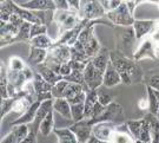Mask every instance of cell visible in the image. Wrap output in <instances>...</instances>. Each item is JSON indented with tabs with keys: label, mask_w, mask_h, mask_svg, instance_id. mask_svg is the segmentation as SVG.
<instances>
[{
	"label": "cell",
	"mask_w": 159,
	"mask_h": 143,
	"mask_svg": "<svg viewBox=\"0 0 159 143\" xmlns=\"http://www.w3.org/2000/svg\"><path fill=\"white\" fill-rule=\"evenodd\" d=\"M84 47H85V53L86 56L89 57V59H92L93 57H96L97 55H98V52L102 50L99 40L97 39V37L94 35L89 39V41L86 43Z\"/></svg>",
	"instance_id": "24"
},
{
	"label": "cell",
	"mask_w": 159,
	"mask_h": 143,
	"mask_svg": "<svg viewBox=\"0 0 159 143\" xmlns=\"http://www.w3.org/2000/svg\"><path fill=\"white\" fill-rule=\"evenodd\" d=\"M111 143H134V141L132 140V137H130L126 132L119 131V130H114V132L111 136L110 140Z\"/></svg>",
	"instance_id": "33"
},
{
	"label": "cell",
	"mask_w": 159,
	"mask_h": 143,
	"mask_svg": "<svg viewBox=\"0 0 159 143\" xmlns=\"http://www.w3.org/2000/svg\"><path fill=\"white\" fill-rule=\"evenodd\" d=\"M40 104H41L40 102H34L25 114L21 115L17 121L12 122V126H20V124H30V123H32L34 118H35V115L38 112V110H39Z\"/></svg>",
	"instance_id": "15"
},
{
	"label": "cell",
	"mask_w": 159,
	"mask_h": 143,
	"mask_svg": "<svg viewBox=\"0 0 159 143\" xmlns=\"http://www.w3.org/2000/svg\"><path fill=\"white\" fill-rule=\"evenodd\" d=\"M53 111L61 115L63 117L67 120H72L71 114V104L68 103L66 98H56L53 99Z\"/></svg>",
	"instance_id": "17"
},
{
	"label": "cell",
	"mask_w": 159,
	"mask_h": 143,
	"mask_svg": "<svg viewBox=\"0 0 159 143\" xmlns=\"http://www.w3.org/2000/svg\"><path fill=\"white\" fill-rule=\"evenodd\" d=\"M1 143H20V141L18 140V137L16 136V134L13 131L8 132L5 137L1 140Z\"/></svg>",
	"instance_id": "43"
},
{
	"label": "cell",
	"mask_w": 159,
	"mask_h": 143,
	"mask_svg": "<svg viewBox=\"0 0 159 143\" xmlns=\"http://www.w3.org/2000/svg\"><path fill=\"white\" fill-rule=\"evenodd\" d=\"M19 7H23L30 11H56L54 1L50 0H16Z\"/></svg>",
	"instance_id": "8"
},
{
	"label": "cell",
	"mask_w": 159,
	"mask_h": 143,
	"mask_svg": "<svg viewBox=\"0 0 159 143\" xmlns=\"http://www.w3.org/2000/svg\"><path fill=\"white\" fill-rule=\"evenodd\" d=\"M34 71H35V70H34ZM32 82H33V85H34V89H35V92H37V96H38V95H43V93H48V92L52 91V88H53V86H52L51 84H48L37 71H35V74H34V77Z\"/></svg>",
	"instance_id": "22"
},
{
	"label": "cell",
	"mask_w": 159,
	"mask_h": 143,
	"mask_svg": "<svg viewBox=\"0 0 159 143\" xmlns=\"http://www.w3.org/2000/svg\"><path fill=\"white\" fill-rule=\"evenodd\" d=\"M67 85H68V82L65 79L60 80L56 85H53L51 91L53 99H56V98H64V93H65V90H66Z\"/></svg>",
	"instance_id": "32"
},
{
	"label": "cell",
	"mask_w": 159,
	"mask_h": 143,
	"mask_svg": "<svg viewBox=\"0 0 159 143\" xmlns=\"http://www.w3.org/2000/svg\"><path fill=\"white\" fill-rule=\"evenodd\" d=\"M8 23H11L12 25H14V26H17V27H20L25 21H24L19 16H17V14L13 13V14L11 16V18H10V21H8Z\"/></svg>",
	"instance_id": "46"
},
{
	"label": "cell",
	"mask_w": 159,
	"mask_h": 143,
	"mask_svg": "<svg viewBox=\"0 0 159 143\" xmlns=\"http://www.w3.org/2000/svg\"><path fill=\"white\" fill-rule=\"evenodd\" d=\"M0 92L1 99L10 98L8 93V78H7V66L1 62V70H0Z\"/></svg>",
	"instance_id": "23"
},
{
	"label": "cell",
	"mask_w": 159,
	"mask_h": 143,
	"mask_svg": "<svg viewBox=\"0 0 159 143\" xmlns=\"http://www.w3.org/2000/svg\"><path fill=\"white\" fill-rule=\"evenodd\" d=\"M124 120V116H123V108L120 107L119 104L117 103H112L105 107L102 112L98 117H97L93 122V124L96 123H99V122H111V123H116L117 121H121Z\"/></svg>",
	"instance_id": "6"
},
{
	"label": "cell",
	"mask_w": 159,
	"mask_h": 143,
	"mask_svg": "<svg viewBox=\"0 0 159 143\" xmlns=\"http://www.w3.org/2000/svg\"><path fill=\"white\" fill-rule=\"evenodd\" d=\"M127 126H129V129H130L131 134L133 135V137L138 141L139 137H140V131H142V126H143V120L130 121V122L127 123Z\"/></svg>",
	"instance_id": "37"
},
{
	"label": "cell",
	"mask_w": 159,
	"mask_h": 143,
	"mask_svg": "<svg viewBox=\"0 0 159 143\" xmlns=\"http://www.w3.org/2000/svg\"><path fill=\"white\" fill-rule=\"evenodd\" d=\"M54 130V116H53V110L45 117V120L40 124V134L43 136H48L52 131Z\"/></svg>",
	"instance_id": "25"
},
{
	"label": "cell",
	"mask_w": 159,
	"mask_h": 143,
	"mask_svg": "<svg viewBox=\"0 0 159 143\" xmlns=\"http://www.w3.org/2000/svg\"><path fill=\"white\" fill-rule=\"evenodd\" d=\"M139 108L142 109V110H145V109L150 108L148 99H140V101H139Z\"/></svg>",
	"instance_id": "50"
},
{
	"label": "cell",
	"mask_w": 159,
	"mask_h": 143,
	"mask_svg": "<svg viewBox=\"0 0 159 143\" xmlns=\"http://www.w3.org/2000/svg\"><path fill=\"white\" fill-rule=\"evenodd\" d=\"M35 71H37L48 84H51L52 86L56 85L57 83H59L60 80L64 79V77L61 74H56L53 70H51L50 68H47L45 64H40L38 66H35Z\"/></svg>",
	"instance_id": "11"
},
{
	"label": "cell",
	"mask_w": 159,
	"mask_h": 143,
	"mask_svg": "<svg viewBox=\"0 0 159 143\" xmlns=\"http://www.w3.org/2000/svg\"><path fill=\"white\" fill-rule=\"evenodd\" d=\"M65 80H67L68 83H75V84H80L85 88V91H89L86 89L85 85V78H84V71H72V74L65 77Z\"/></svg>",
	"instance_id": "31"
},
{
	"label": "cell",
	"mask_w": 159,
	"mask_h": 143,
	"mask_svg": "<svg viewBox=\"0 0 159 143\" xmlns=\"http://www.w3.org/2000/svg\"><path fill=\"white\" fill-rule=\"evenodd\" d=\"M86 91H83V92H80L79 95H77L75 97H73L72 99H70L68 101V103L71 104V105H74V104H83V103H85V101H86Z\"/></svg>",
	"instance_id": "40"
},
{
	"label": "cell",
	"mask_w": 159,
	"mask_h": 143,
	"mask_svg": "<svg viewBox=\"0 0 159 143\" xmlns=\"http://www.w3.org/2000/svg\"><path fill=\"white\" fill-rule=\"evenodd\" d=\"M71 74H72V68H71L70 63L63 64L61 68H60V71H59V74H61L64 78H65V77L70 76Z\"/></svg>",
	"instance_id": "45"
},
{
	"label": "cell",
	"mask_w": 159,
	"mask_h": 143,
	"mask_svg": "<svg viewBox=\"0 0 159 143\" xmlns=\"http://www.w3.org/2000/svg\"><path fill=\"white\" fill-rule=\"evenodd\" d=\"M86 101L85 105V120H91L92 114H93V109L96 107L98 102V91L97 90H89L86 91Z\"/></svg>",
	"instance_id": "19"
},
{
	"label": "cell",
	"mask_w": 159,
	"mask_h": 143,
	"mask_svg": "<svg viewBox=\"0 0 159 143\" xmlns=\"http://www.w3.org/2000/svg\"><path fill=\"white\" fill-rule=\"evenodd\" d=\"M121 83V78H120L119 72L117 71V69L113 66V64L108 63L107 68H106V71L104 72V80H102V84L107 88H111V86H114L117 84Z\"/></svg>",
	"instance_id": "13"
},
{
	"label": "cell",
	"mask_w": 159,
	"mask_h": 143,
	"mask_svg": "<svg viewBox=\"0 0 159 143\" xmlns=\"http://www.w3.org/2000/svg\"><path fill=\"white\" fill-rule=\"evenodd\" d=\"M136 35H134V30L132 26H117L116 27V40H117V50L120 55H123L124 57L129 55H133L134 57V51H133V46L136 41Z\"/></svg>",
	"instance_id": "2"
},
{
	"label": "cell",
	"mask_w": 159,
	"mask_h": 143,
	"mask_svg": "<svg viewBox=\"0 0 159 143\" xmlns=\"http://www.w3.org/2000/svg\"><path fill=\"white\" fill-rule=\"evenodd\" d=\"M98 102L102 104V107H107L112 103V97L110 95H105V93H98Z\"/></svg>",
	"instance_id": "41"
},
{
	"label": "cell",
	"mask_w": 159,
	"mask_h": 143,
	"mask_svg": "<svg viewBox=\"0 0 159 143\" xmlns=\"http://www.w3.org/2000/svg\"><path fill=\"white\" fill-rule=\"evenodd\" d=\"M158 6H159V2H158Z\"/></svg>",
	"instance_id": "52"
},
{
	"label": "cell",
	"mask_w": 159,
	"mask_h": 143,
	"mask_svg": "<svg viewBox=\"0 0 159 143\" xmlns=\"http://www.w3.org/2000/svg\"><path fill=\"white\" fill-rule=\"evenodd\" d=\"M91 62L94 65L96 69H98L100 72L104 74L106 71L108 63H110V52H108V50L102 47V50L98 52V55H97L96 57L92 58Z\"/></svg>",
	"instance_id": "16"
},
{
	"label": "cell",
	"mask_w": 159,
	"mask_h": 143,
	"mask_svg": "<svg viewBox=\"0 0 159 143\" xmlns=\"http://www.w3.org/2000/svg\"><path fill=\"white\" fill-rule=\"evenodd\" d=\"M68 6H70V11L78 13L80 10V1H78V0H70Z\"/></svg>",
	"instance_id": "47"
},
{
	"label": "cell",
	"mask_w": 159,
	"mask_h": 143,
	"mask_svg": "<svg viewBox=\"0 0 159 143\" xmlns=\"http://www.w3.org/2000/svg\"><path fill=\"white\" fill-rule=\"evenodd\" d=\"M71 59H72V55H71L70 46L54 44L50 50H47V58L44 64L47 68L53 70L56 74H59L61 65L70 63Z\"/></svg>",
	"instance_id": "1"
},
{
	"label": "cell",
	"mask_w": 159,
	"mask_h": 143,
	"mask_svg": "<svg viewBox=\"0 0 159 143\" xmlns=\"http://www.w3.org/2000/svg\"><path fill=\"white\" fill-rule=\"evenodd\" d=\"M87 63H81V62H75V60H71L70 65L72 68V71H84L86 68Z\"/></svg>",
	"instance_id": "44"
},
{
	"label": "cell",
	"mask_w": 159,
	"mask_h": 143,
	"mask_svg": "<svg viewBox=\"0 0 159 143\" xmlns=\"http://www.w3.org/2000/svg\"><path fill=\"white\" fill-rule=\"evenodd\" d=\"M106 19L110 20L112 24H116L118 26H124V27L133 26V24H134V18L131 14L126 2H124V1L121 2V5L117 10L108 12L106 14Z\"/></svg>",
	"instance_id": "4"
},
{
	"label": "cell",
	"mask_w": 159,
	"mask_h": 143,
	"mask_svg": "<svg viewBox=\"0 0 159 143\" xmlns=\"http://www.w3.org/2000/svg\"><path fill=\"white\" fill-rule=\"evenodd\" d=\"M93 122L91 120H83L80 122H74L70 129L74 132V135L78 138L79 143H87L92 136V128H93Z\"/></svg>",
	"instance_id": "7"
},
{
	"label": "cell",
	"mask_w": 159,
	"mask_h": 143,
	"mask_svg": "<svg viewBox=\"0 0 159 143\" xmlns=\"http://www.w3.org/2000/svg\"><path fill=\"white\" fill-rule=\"evenodd\" d=\"M56 44V40L50 38L47 35H41L35 37L33 39L30 40V45L37 49H43V50H50L52 46Z\"/></svg>",
	"instance_id": "21"
},
{
	"label": "cell",
	"mask_w": 159,
	"mask_h": 143,
	"mask_svg": "<svg viewBox=\"0 0 159 143\" xmlns=\"http://www.w3.org/2000/svg\"><path fill=\"white\" fill-rule=\"evenodd\" d=\"M85 91V88L80 84H75V83H68L67 88L65 90L64 93V98H66L67 101L72 99L73 97H75L77 95H79L80 92Z\"/></svg>",
	"instance_id": "26"
},
{
	"label": "cell",
	"mask_w": 159,
	"mask_h": 143,
	"mask_svg": "<svg viewBox=\"0 0 159 143\" xmlns=\"http://www.w3.org/2000/svg\"><path fill=\"white\" fill-rule=\"evenodd\" d=\"M32 104L33 103H31L27 98H25V97L17 98L16 102H14V105H13L12 111H14V112H17V114L24 115L27 110H29V108L32 105Z\"/></svg>",
	"instance_id": "27"
},
{
	"label": "cell",
	"mask_w": 159,
	"mask_h": 143,
	"mask_svg": "<svg viewBox=\"0 0 159 143\" xmlns=\"http://www.w3.org/2000/svg\"><path fill=\"white\" fill-rule=\"evenodd\" d=\"M31 26H32V24L27 23V21H25V23L20 26V30H19V33H18L17 38H16V41H25V40H31Z\"/></svg>",
	"instance_id": "34"
},
{
	"label": "cell",
	"mask_w": 159,
	"mask_h": 143,
	"mask_svg": "<svg viewBox=\"0 0 159 143\" xmlns=\"http://www.w3.org/2000/svg\"><path fill=\"white\" fill-rule=\"evenodd\" d=\"M47 32V27L45 25H41V24H32L31 26V39H33L35 37L41 35H46Z\"/></svg>",
	"instance_id": "38"
},
{
	"label": "cell",
	"mask_w": 159,
	"mask_h": 143,
	"mask_svg": "<svg viewBox=\"0 0 159 143\" xmlns=\"http://www.w3.org/2000/svg\"><path fill=\"white\" fill-rule=\"evenodd\" d=\"M8 70H12V71H17V72H21L27 68V65L25 64L23 59L18 56H13V57L10 58L8 60Z\"/></svg>",
	"instance_id": "29"
},
{
	"label": "cell",
	"mask_w": 159,
	"mask_h": 143,
	"mask_svg": "<svg viewBox=\"0 0 159 143\" xmlns=\"http://www.w3.org/2000/svg\"><path fill=\"white\" fill-rule=\"evenodd\" d=\"M121 2H123V1H113V0L100 1L102 8L105 10V12H106V14H107L108 12H112V11H114V10H117V8L121 5Z\"/></svg>",
	"instance_id": "39"
},
{
	"label": "cell",
	"mask_w": 159,
	"mask_h": 143,
	"mask_svg": "<svg viewBox=\"0 0 159 143\" xmlns=\"http://www.w3.org/2000/svg\"><path fill=\"white\" fill-rule=\"evenodd\" d=\"M126 2V5H127V8H129V11L131 12V14L133 16V11H134V6L138 5L139 4V1H125Z\"/></svg>",
	"instance_id": "49"
},
{
	"label": "cell",
	"mask_w": 159,
	"mask_h": 143,
	"mask_svg": "<svg viewBox=\"0 0 159 143\" xmlns=\"http://www.w3.org/2000/svg\"><path fill=\"white\" fill-rule=\"evenodd\" d=\"M134 143H145V142H142V141H136Z\"/></svg>",
	"instance_id": "51"
},
{
	"label": "cell",
	"mask_w": 159,
	"mask_h": 143,
	"mask_svg": "<svg viewBox=\"0 0 159 143\" xmlns=\"http://www.w3.org/2000/svg\"><path fill=\"white\" fill-rule=\"evenodd\" d=\"M80 19L83 20H98L106 17V12L102 8L100 1H80V10L78 12Z\"/></svg>",
	"instance_id": "3"
},
{
	"label": "cell",
	"mask_w": 159,
	"mask_h": 143,
	"mask_svg": "<svg viewBox=\"0 0 159 143\" xmlns=\"http://www.w3.org/2000/svg\"><path fill=\"white\" fill-rule=\"evenodd\" d=\"M12 131L16 134V136L18 137V140L20 142H23L25 138L27 137L30 132L29 124H20V126H13L12 128Z\"/></svg>",
	"instance_id": "36"
},
{
	"label": "cell",
	"mask_w": 159,
	"mask_h": 143,
	"mask_svg": "<svg viewBox=\"0 0 159 143\" xmlns=\"http://www.w3.org/2000/svg\"><path fill=\"white\" fill-rule=\"evenodd\" d=\"M46 58H47V50L31 46L29 56V66H38L40 64H44Z\"/></svg>",
	"instance_id": "18"
},
{
	"label": "cell",
	"mask_w": 159,
	"mask_h": 143,
	"mask_svg": "<svg viewBox=\"0 0 159 143\" xmlns=\"http://www.w3.org/2000/svg\"><path fill=\"white\" fill-rule=\"evenodd\" d=\"M153 90L159 91V76H153L151 79H150V85Z\"/></svg>",
	"instance_id": "48"
},
{
	"label": "cell",
	"mask_w": 159,
	"mask_h": 143,
	"mask_svg": "<svg viewBox=\"0 0 159 143\" xmlns=\"http://www.w3.org/2000/svg\"><path fill=\"white\" fill-rule=\"evenodd\" d=\"M156 21L153 20H134L133 30L137 39H142L143 37L148 36V33H152L154 30Z\"/></svg>",
	"instance_id": "10"
},
{
	"label": "cell",
	"mask_w": 159,
	"mask_h": 143,
	"mask_svg": "<svg viewBox=\"0 0 159 143\" xmlns=\"http://www.w3.org/2000/svg\"><path fill=\"white\" fill-rule=\"evenodd\" d=\"M71 114H72V121L80 122L85 120V105L83 104H74L71 105Z\"/></svg>",
	"instance_id": "30"
},
{
	"label": "cell",
	"mask_w": 159,
	"mask_h": 143,
	"mask_svg": "<svg viewBox=\"0 0 159 143\" xmlns=\"http://www.w3.org/2000/svg\"><path fill=\"white\" fill-rule=\"evenodd\" d=\"M58 138V143H79L74 132L70 128H60L53 130Z\"/></svg>",
	"instance_id": "20"
},
{
	"label": "cell",
	"mask_w": 159,
	"mask_h": 143,
	"mask_svg": "<svg viewBox=\"0 0 159 143\" xmlns=\"http://www.w3.org/2000/svg\"><path fill=\"white\" fill-rule=\"evenodd\" d=\"M116 126L111 122H99L92 128V135L100 141H110Z\"/></svg>",
	"instance_id": "9"
},
{
	"label": "cell",
	"mask_w": 159,
	"mask_h": 143,
	"mask_svg": "<svg viewBox=\"0 0 159 143\" xmlns=\"http://www.w3.org/2000/svg\"><path fill=\"white\" fill-rule=\"evenodd\" d=\"M154 58V46L152 44V39L148 38L143 41L139 45L138 50L134 52V59L136 60H140L143 58Z\"/></svg>",
	"instance_id": "14"
},
{
	"label": "cell",
	"mask_w": 159,
	"mask_h": 143,
	"mask_svg": "<svg viewBox=\"0 0 159 143\" xmlns=\"http://www.w3.org/2000/svg\"><path fill=\"white\" fill-rule=\"evenodd\" d=\"M54 5H56V10H60V11H70L68 1H66V0H54Z\"/></svg>",
	"instance_id": "42"
},
{
	"label": "cell",
	"mask_w": 159,
	"mask_h": 143,
	"mask_svg": "<svg viewBox=\"0 0 159 143\" xmlns=\"http://www.w3.org/2000/svg\"><path fill=\"white\" fill-rule=\"evenodd\" d=\"M84 78H85V85L87 90H97L102 84L104 74L94 68V65L92 64L90 59L84 70Z\"/></svg>",
	"instance_id": "5"
},
{
	"label": "cell",
	"mask_w": 159,
	"mask_h": 143,
	"mask_svg": "<svg viewBox=\"0 0 159 143\" xmlns=\"http://www.w3.org/2000/svg\"><path fill=\"white\" fill-rule=\"evenodd\" d=\"M13 13L19 16L24 21H27L30 24H41V25H44L35 12L23 8V7H19L14 1H13Z\"/></svg>",
	"instance_id": "12"
},
{
	"label": "cell",
	"mask_w": 159,
	"mask_h": 143,
	"mask_svg": "<svg viewBox=\"0 0 159 143\" xmlns=\"http://www.w3.org/2000/svg\"><path fill=\"white\" fill-rule=\"evenodd\" d=\"M12 14H13V1H2L1 2V12H0L1 21L8 23Z\"/></svg>",
	"instance_id": "28"
},
{
	"label": "cell",
	"mask_w": 159,
	"mask_h": 143,
	"mask_svg": "<svg viewBox=\"0 0 159 143\" xmlns=\"http://www.w3.org/2000/svg\"><path fill=\"white\" fill-rule=\"evenodd\" d=\"M16 99H17V98H12V97L6 98V99H1V107H0V111H1V112H0V118H1V120H2L10 111H12Z\"/></svg>",
	"instance_id": "35"
}]
</instances>
